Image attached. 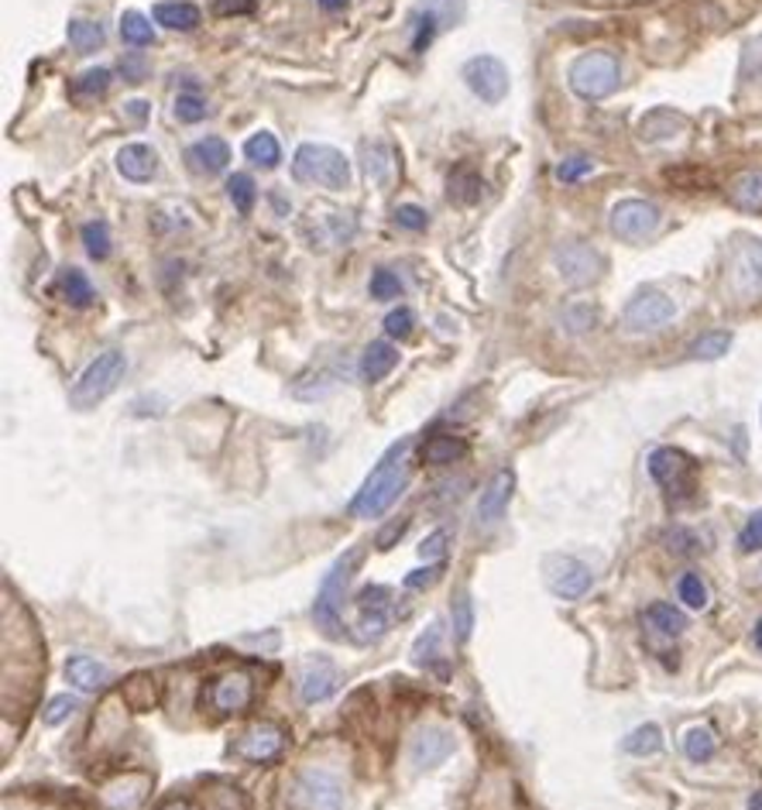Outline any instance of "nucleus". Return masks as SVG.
I'll use <instances>...</instances> for the list:
<instances>
[{
	"label": "nucleus",
	"instance_id": "8",
	"mask_svg": "<svg viewBox=\"0 0 762 810\" xmlns=\"http://www.w3.org/2000/svg\"><path fill=\"white\" fill-rule=\"evenodd\" d=\"M728 285L735 300H762V240L759 237H742L735 244L731 261H728Z\"/></svg>",
	"mask_w": 762,
	"mask_h": 810
},
{
	"label": "nucleus",
	"instance_id": "21",
	"mask_svg": "<svg viewBox=\"0 0 762 810\" xmlns=\"http://www.w3.org/2000/svg\"><path fill=\"white\" fill-rule=\"evenodd\" d=\"M251 694H255V683H251V677L248 673H227V677H220L216 683H213V707L216 711H224V715H231V711H244L251 704Z\"/></svg>",
	"mask_w": 762,
	"mask_h": 810
},
{
	"label": "nucleus",
	"instance_id": "3",
	"mask_svg": "<svg viewBox=\"0 0 762 810\" xmlns=\"http://www.w3.org/2000/svg\"><path fill=\"white\" fill-rule=\"evenodd\" d=\"M361 556H364L361 547H354V550L343 553V556L333 563V567H330V574L324 577V584H319V591H316L313 619H316L319 629H324V632L330 635V639H343V635H348V625H343V619H340V604H343V591H348L351 577H354L357 567H361Z\"/></svg>",
	"mask_w": 762,
	"mask_h": 810
},
{
	"label": "nucleus",
	"instance_id": "24",
	"mask_svg": "<svg viewBox=\"0 0 762 810\" xmlns=\"http://www.w3.org/2000/svg\"><path fill=\"white\" fill-rule=\"evenodd\" d=\"M152 17L168 32H192V28H200V21H203L200 8L189 4V0H162V4L152 8Z\"/></svg>",
	"mask_w": 762,
	"mask_h": 810
},
{
	"label": "nucleus",
	"instance_id": "1",
	"mask_svg": "<svg viewBox=\"0 0 762 810\" xmlns=\"http://www.w3.org/2000/svg\"><path fill=\"white\" fill-rule=\"evenodd\" d=\"M409 447H412V439L406 436L385 450V457L375 463V471L364 478L361 491L354 495L351 515H357V519H378V515H385L391 505L399 502V495L406 491V481H409V471H406Z\"/></svg>",
	"mask_w": 762,
	"mask_h": 810
},
{
	"label": "nucleus",
	"instance_id": "46",
	"mask_svg": "<svg viewBox=\"0 0 762 810\" xmlns=\"http://www.w3.org/2000/svg\"><path fill=\"white\" fill-rule=\"evenodd\" d=\"M367 289H372L375 300H396L402 296V282L396 272H388V268H378V272L372 275V282H367Z\"/></svg>",
	"mask_w": 762,
	"mask_h": 810
},
{
	"label": "nucleus",
	"instance_id": "43",
	"mask_svg": "<svg viewBox=\"0 0 762 810\" xmlns=\"http://www.w3.org/2000/svg\"><path fill=\"white\" fill-rule=\"evenodd\" d=\"M375 149V159H372V152L364 149V176L372 179V183H388V168H391V155H388V149L385 144H372Z\"/></svg>",
	"mask_w": 762,
	"mask_h": 810
},
{
	"label": "nucleus",
	"instance_id": "2",
	"mask_svg": "<svg viewBox=\"0 0 762 810\" xmlns=\"http://www.w3.org/2000/svg\"><path fill=\"white\" fill-rule=\"evenodd\" d=\"M351 159L343 155L333 144H316V141H306L296 149V159H292V179L303 183V186H319V189H330V192H340L351 186Z\"/></svg>",
	"mask_w": 762,
	"mask_h": 810
},
{
	"label": "nucleus",
	"instance_id": "55",
	"mask_svg": "<svg viewBox=\"0 0 762 810\" xmlns=\"http://www.w3.org/2000/svg\"><path fill=\"white\" fill-rule=\"evenodd\" d=\"M251 11H255V0H216V4H213V14H216V17L251 14Z\"/></svg>",
	"mask_w": 762,
	"mask_h": 810
},
{
	"label": "nucleus",
	"instance_id": "50",
	"mask_svg": "<svg viewBox=\"0 0 762 810\" xmlns=\"http://www.w3.org/2000/svg\"><path fill=\"white\" fill-rule=\"evenodd\" d=\"M454 625H457V639L464 643L467 635H471V625H474V601H471V595H460L454 601Z\"/></svg>",
	"mask_w": 762,
	"mask_h": 810
},
{
	"label": "nucleus",
	"instance_id": "60",
	"mask_svg": "<svg viewBox=\"0 0 762 810\" xmlns=\"http://www.w3.org/2000/svg\"><path fill=\"white\" fill-rule=\"evenodd\" d=\"M144 114H149V104H144V101H131V117H144Z\"/></svg>",
	"mask_w": 762,
	"mask_h": 810
},
{
	"label": "nucleus",
	"instance_id": "35",
	"mask_svg": "<svg viewBox=\"0 0 762 810\" xmlns=\"http://www.w3.org/2000/svg\"><path fill=\"white\" fill-rule=\"evenodd\" d=\"M412 52H426V48H430V42H433V35L439 32V28H444V21H439L426 4H420V8H415L412 11Z\"/></svg>",
	"mask_w": 762,
	"mask_h": 810
},
{
	"label": "nucleus",
	"instance_id": "59",
	"mask_svg": "<svg viewBox=\"0 0 762 810\" xmlns=\"http://www.w3.org/2000/svg\"><path fill=\"white\" fill-rule=\"evenodd\" d=\"M159 810H192V803H189V800H168V803H162Z\"/></svg>",
	"mask_w": 762,
	"mask_h": 810
},
{
	"label": "nucleus",
	"instance_id": "10",
	"mask_svg": "<svg viewBox=\"0 0 762 810\" xmlns=\"http://www.w3.org/2000/svg\"><path fill=\"white\" fill-rule=\"evenodd\" d=\"M460 77L467 83V90H471L481 104H502L508 90H512V80H508V66L495 56H474L467 59Z\"/></svg>",
	"mask_w": 762,
	"mask_h": 810
},
{
	"label": "nucleus",
	"instance_id": "31",
	"mask_svg": "<svg viewBox=\"0 0 762 810\" xmlns=\"http://www.w3.org/2000/svg\"><path fill=\"white\" fill-rule=\"evenodd\" d=\"M484 196V179L474 168H457L450 176V200L460 207H474Z\"/></svg>",
	"mask_w": 762,
	"mask_h": 810
},
{
	"label": "nucleus",
	"instance_id": "38",
	"mask_svg": "<svg viewBox=\"0 0 762 810\" xmlns=\"http://www.w3.org/2000/svg\"><path fill=\"white\" fill-rule=\"evenodd\" d=\"M227 196L237 213H251L255 210V200H258V189H255V179L248 172H234L227 179Z\"/></svg>",
	"mask_w": 762,
	"mask_h": 810
},
{
	"label": "nucleus",
	"instance_id": "11",
	"mask_svg": "<svg viewBox=\"0 0 762 810\" xmlns=\"http://www.w3.org/2000/svg\"><path fill=\"white\" fill-rule=\"evenodd\" d=\"M543 577H547V587H550V591H553L560 601H577V598H584V595L595 587L591 567H587V563L577 560V556H563V553L547 556V563H543Z\"/></svg>",
	"mask_w": 762,
	"mask_h": 810
},
{
	"label": "nucleus",
	"instance_id": "27",
	"mask_svg": "<svg viewBox=\"0 0 762 810\" xmlns=\"http://www.w3.org/2000/svg\"><path fill=\"white\" fill-rule=\"evenodd\" d=\"M439 643H444V625L439 622H433L420 639H415V646H412V662L415 667H426V670H436L439 677H447V670L439 667Z\"/></svg>",
	"mask_w": 762,
	"mask_h": 810
},
{
	"label": "nucleus",
	"instance_id": "13",
	"mask_svg": "<svg viewBox=\"0 0 762 810\" xmlns=\"http://www.w3.org/2000/svg\"><path fill=\"white\" fill-rule=\"evenodd\" d=\"M357 604V639L361 643H375L391 629V591L382 584L364 587V591L354 598Z\"/></svg>",
	"mask_w": 762,
	"mask_h": 810
},
{
	"label": "nucleus",
	"instance_id": "30",
	"mask_svg": "<svg viewBox=\"0 0 762 810\" xmlns=\"http://www.w3.org/2000/svg\"><path fill=\"white\" fill-rule=\"evenodd\" d=\"M680 749H683L687 759H691V763H707V759L715 755V749H718V739H715V731H711V728L694 725V728L683 731Z\"/></svg>",
	"mask_w": 762,
	"mask_h": 810
},
{
	"label": "nucleus",
	"instance_id": "58",
	"mask_svg": "<svg viewBox=\"0 0 762 810\" xmlns=\"http://www.w3.org/2000/svg\"><path fill=\"white\" fill-rule=\"evenodd\" d=\"M316 4L324 8V11H330V14H337V11H348L351 0H316Z\"/></svg>",
	"mask_w": 762,
	"mask_h": 810
},
{
	"label": "nucleus",
	"instance_id": "57",
	"mask_svg": "<svg viewBox=\"0 0 762 810\" xmlns=\"http://www.w3.org/2000/svg\"><path fill=\"white\" fill-rule=\"evenodd\" d=\"M406 526H409V519H402V523H391L388 529H382V532H378V550H391V547H396V539L406 532Z\"/></svg>",
	"mask_w": 762,
	"mask_h": 810
},
{
	"label": "nucleus",
	"instance_id": "33",
	"mask_svg": "<svg viewBox=\"0 0 762 810\" xmlns=\"http://www.w3.org/2000/svg\"><path fill=\"white\" fill-rule=\"evenodd\" d=\"M244 155H248L255 165L261 168H276L279 159H282V149H279V138L272 131H258L251 134L248 141H244Z\"/></svg>",
	"mask_w": 762,
	"mask_h": 810
},
{
	"label": "nucleus",
	"instance_id": "9",
	"mask_svg": "<svg viewBox=\"0 0 762 810\" xmlns=\"http://www.w3.org/2000/svg\"><path fill=\"white\" fill-rule=\"evenodd\" d=\"M659 224H663V213H659V207L656 203H649V200H619L611 207V216H608V227H611V234L619 237V240H629V244H638V240H646V237H653L656 231H659Z\"/></svg>",
	"mask_w": 762,
	"mask_h": 810
},
{
	"label": "nucleus",
	"instance_id": "14",
	"mask_svg": "<svg viewBox=\"0 0 762 810\" xmlns=\"http://www.w3.org/2000/svg\"><path fill=\"white\" fill-rule=\"evenodd\" d=\"M454 731L447 725H423L409 742V763L415 770H436L454 752Z\"/></svg>",
	"mask_w": 762,
	"mask_h": 810
},
{
	"label": "nucleus",
	"instance_id": "39",
	"mask_svg": "<svg viewBox=\"0 0 762 810\" xmlns=\"http://www.w3.org/2000/svg\"><path fill=\"white\" fill-rule=\"evenodd\" d=\"M731 348V333L728 330H715V333H704L691 343V357L694 361H718L725 357Z\"/></svg>",
	"mask_w": 762,
	"mask_h": 810
},
{
	"label": "nucleus",
	"instance_id": "19",
	"mask_svg": "<svg viewBox=\"0 0 762 810\" xmlns=\"http://www.w3.org/2000/svg\"><path fill=\"white\" fill-rule=\"evenodd\" d=\"M186 165L196 172V176H216V172H224L231 165V144L216 134L192 141L186 149Z\"/></svg>",
	"mask_w": 762,
	"mask_h": 810
},
{
	"label": "nucleus",
	"instance_id": "52",
	"mask_svg": "<svg viewBox=\"0 0 762 810\" xmlns=\"http://www.w3.org/2000/svg\"><path fill=\"white\" fill-rule=\"evenodd\" d=\"M423 4H426L439 21H444V28H447V24H457V21L467 14V4H464V0H423Z\"/></svg>",
	"mask_w": 762,
	"mask_h": 810
},
{
	"label": "nucleus",
	"instance_id": "42",
	"mask_svg": "<svg viewBox=\"0 0 762 810\" xmlns=\"http://www.w3.org/2000/svg\"><path fill=\"white\" fill-rule=\"evenodd\" d=\"M677 598H680L687 608L701 611V608H707V587H704V580H701L697 574L687 571V574L677 580Z\"/></svg>",
	"mask_w": 762,
	"mask_h": 810
},
{
	"label": "nucleus",
	"instance_id": "23",
	"mask_svg": "<svg viewBox=\"0 0 762 810\" xmlns=\"http://www.w3.org/2000/svg\"><path fill=\"white\" fill-rule=\"evenodd\" d=\"M399 364V348L388 340H372L364 348L361 361H357V372L364 381H382L385 375H391V367Z\"/></svg>",
	"mask_w": 762,
	"mask_h": 810
},
{
	"label": "nucleus",
	"instance_id": "5",
	"mask_svg": "<svg viewBox=\"0 0 762 810\" xmlns=\"http://www.w3.org/2000/svg\"><path fill=\"white\" fill-rule=\"evenodd\" d=\"M622 83V66L611 52H584L567 69V86L581 101H605Z\"/></svg>",
	"mask_w": 762,
	"mask_h": 810
},
{
	"label": "nucleus",
	"instance_id": "18",
	"mask_svg": "<svg viewBox=\"0 0 762 810\" xmlns=\"http://www.w3.org/2000/svg\"><path fill=\"white\" fill-rule=\"evenodd\" d=\"M515 495V471L512 468H502L495 478H491L484 488H481V498H478V519L484 526L499 523L502 515L508 512V502Z\"/></svg>",
	"mask_w": 762,
	"mask_h": 810
},
{
	"label": "nucleus",
	"instance_id": "32",
	"mask_svg": "<svg viewBox=\"0 0 762 810\" xmlns=\"http://www.w3.org/2000/svg\"><path fill=\"white\" fill-rule=\"evenodd\" d=\"M467 454V444L460 436H450V433H436L423 444V460L430 463H454Z\"/></svg>",
	"mask_w": 762,
	"mask_h": 810
},
{
	"label": "nucleus",
	"instance_id": "61",
	"mask_svg": "<svg viewBox=\"0 0 762 810\" xmlns=\"http://www.w3.org/2000/svg\"><path fill=\"white\" fill-rule=\"evenodd\" d=\"M752 639H755V649L762 653V619L755 622V632H752Z\"/></svg>",
	"mask_w": 762,
	"mask_h": 810
},
{
	"label": "nucleus",
	"instance_id": "41",
	"mask_svg": "<svg viewBox=\"0 0 762 810\" xmlns=\"http://www.w3.org/2000/svg\"><path fill=\"white\" fill-rule=\"evenodd\" d=\"M107 86H110V69H86L83 77L72 83V96H77V101H90V96L107 93Z\"/></svg>",
	"mask_w": 762,
	"mask_h": 810
},
{
	"label": "nucleus",
	"instance_id": "37",
	"mask_svg": "<svg viewBox=\"0 0 762 810\" xmlns=\"http://www.w3.org/2000/svg\"><path fill=\"white\" fill-rule=\"evenodd\" d=\"M83 248L93 261H104L110 258V227L104 224V220H90V224H83Z\"/></svg>",
	"mask_w": 762,
	"mask_h": 810
},
{
	"label": "nucleus",
	"instance_id": "48",
	"mask_svg": "<svg viewBox=\"0 0 762 810\" xmlns=\"http://www.w3.org/2000/svg\"><path fill=\"white\" fill-rule=\"evenodd\" d=\"M591 168H595V162L587 159V155H571V159H563V162L556 165V179H560V183H577V179H584Z\"/></svg>",
	"mask_w": 762,
	"mask_h": 810
},
{
	"label": "nucleus",
	"instance_id": "47",
	"mask_svg": "<svg viewBox=\"0 0 762 810\" xmlns=\"http://www.w3.org/2000/svg\"><path fill=\"white\" fill-rule=\"evenodd\" d=\"M412 330H415V313H412L409 306H399V309H391V313L385 316V333H388V337L406 340Z\"/></svg>",
	"mask_w": 762,
	"mask_h": 810
},
{
	"label": "nucleus",
	"instance_id": "45",
	"mask_svg": "<svg viewBox=\"0 0 762 810\" xmlns=\"http://www.w3.org/2000/svg\"><path fill=\"white\" fill-rule=\"evenodd\" d=\"M77 707H80L77 697L59 694V697L48 701V707L42 711V721H45V725H62V721H69L72 715H77Z\"/></svg>",
	"mask_w": 762,
	"mask_h": 810
},
{
	"label": "nucleus",
	"instance_id": "15",
	"mask_svg": "<svg viewBox=\"0 0 762 810\" xmlns=\"http://www.w3.org/2000/svg\"><path fill=\"white\" fill-rule=\"evenodd\" d=\"M296 800L306 810H340L343 803L340 779L327 770H303L296 779Z\"/></svg>",
	"mask_w": 762,
	"mask_h": 810
},
{
	"label": "nucleus",
	"instance_id": "16",
	"mask_svg": "<svg viewBox=\"0 0 762 810\" xmlns=\"http://www.w3.org/2000/svg\"><path fill=\"white\" fill-rule=\"evenodd\" d=\"M282 749H285V731L276 725H251L234 746V752L251 759V763H272L276 755H282Z\"/></svg>",
	"mask_w": 762,
	"mask_h": 810
},
{
	"label": "nucleus",
	"instance_id": "25",
	"mask_svg": "<svg viewBox=\"0 0 762 810\" xmlns=\"http://www.w3.org/2000/svg\"><path fill=\"white\" fill-rule=\"evenodd\" d=\"M728 200L742 213H762V168H749L728 186Z\"/></svg>",
	"mask_w": 762,
	"mask_h": 810
},
{
	"label": "nucleus",
	"instance_id": "44",
	"mask_svg": "<svg viewBox=\"0 0 762 810\" xmlns=\"http://www.w3.org/2000/svg\"><path fill=\"white\" fill-rule=\"evenodd\" d=\"M207 114H210V107H207V101L200 93H179L176 117L183 120V125H196V120H203Z\"/></svg>",
	"mask_w": 762,
	"mask_h": 810
},
{
	"label": "nucleus",
	"instance_id": "53",
	"mask_svg": "<svg viewBox=\"0 0 762 810\" xmlns=\"http://www.w3.org/2000/svg\"><path fill=\"white\" fill-rule=\"evenodd\" d=\"M396 224H399V227H406V231H423V227L430 224V216H426V210H423V207L406 203V207H399V210H396Z\"/></svg>",
	"mask_w": 762,
	"mask_h": 810
},
{
	"label": "nucleus",
	"instance_id": "29",
	"mask_svg": "<svg viewBox=\"0 0 762 810\" xmlns=\"http://www.w3.org/2000/svg\"><path fill=\"white\" fill-rule=\"evenodd\" d=\"M59 289H62V296L69 300V306H77V309H86L90 303H93V285H90V279H86V272L83 268H62V275H59Z\"/></svg>",
	"mask_w": 762,
	"mask_h": 810
},
{
	"label": "nucleus",
	"instance_id": "7",
	"mask_svg": "<svg viewBox=\"0 0 762 810\" xmlns=\"http://www.w3.org/2000/svg\"><path fill=\"white\" fill-rule=\"evenodd\" d=\"M553 265H556V275L574 289H587V285L601 282V275H605V255L584 240L556 244Z\"/></svg>",
	"mask_w": 762,
	"mask_h": 810
},
{
	"label": "nucleus",
	"instance_id": "56",
	"mask_svg": "<svg viewBox=\"0 0 762 810\" xmlns=\"http://www.w3.org/2000/svg\"><path fill=\"white\" fill-rule=\"evenodd\" d=\"M120 72L128 77V83H141L144 77H149V66H144V59H138V56H125L120 59Z\"/></svg>",
	"mask_w": 762,
	"mask_h": 810
},
{
	"label": "nucleus",
	"instance_id": "6",
	"mask_svg": "<svg viewBox=\"0 0 762 810\" xmlns=\"http://www.w3.org/2000/svg\"><path fill=\"white\" fill-rule=\"evenodd\" d=\"M677 316V303L663 289H643L622 309V330L632 337H646L663 327H670Z\"/></svg>",
	"mask_w": 762,
	"mask_h": 810
},
{
	"label": "nucleus",
	"instance_id": "34",
	"mask_svg": "<svg viewBox=\"0 0 762 810\" xmlns=\"http://www.w3.org/2000/svg\"><path fill=\"white\" fill-rule=\"evenodd\" d=\"M659 749H663V731L653 721L632 728L622 739V752H629V755H656Z\"/></svg>",
	"mask_w": 762,
	"mask_h": 810
},
{
	"label": "nucleus",
	"instance_id": "20",
	"mask_svg": "<svg viewBox=\"0 0 762 810\" xmlns=\"http://www.w3.org/2000/svg\"><path fill=\"white\" fill-rule=\"evenodd\" d=\"M117 172L131 183H149L159 172V152L152 144H141V141L125 144V149L117 152Z\"/></svg>",
	"mask_w": 762,
	"mask_h": 810
},
{
	"label": "nucleus",
	"instance_id": "17",
	"mask_svg": "<svg viewBox=\"0 0 762 810\" xmlns=\"http://www.w3.org/2000/svg\"><path fill=\"white\" fill-rule=\"evenodd\" d=\"M340 691V670L330 659H309L300 673V697L306 704H319Z\"/></svg>",
	"mask_w": 762,
	"mask_h": 810
},
{
	"label": "nucleus",
	"instance_id": "26",
	"mask_svg": "<svg viewBox=\"0 0 762 810\" xmlns=\"http://www.w3.org/2000/svg\"><path fill=\"white\" fill-rule=\"evenodd\" d=\"M643 622H646L656 635H663V639H677V635L687 632V615H683L680 608L667 604V601L649 604V608H646V615H643Z\"/></svg>",
	"mask_w": 762,
	"mask_h": 810
},
{
	"label": "nucleus",
	"instance_id": "28",
	"mask_svg": "<svg viewBox=\"0 0 762 810\" xmlns=\"http://www.w3.org/2000/svg\"><path fill=\"white\" fill-rule=\"evenodd\" d=\"M66 38H69V45L77 48V52H96L104 42H107V32L101 28L96 21H86V17H72L69 24H66Z\"/></svg>",
	"mask_w": 762,
	"mask_h": 810
},
{
	"label": "nucleus",
	"instance_id": "51",
	"mask_svg": "<svg viewBox=\"0 0 762 810\" xmlns=\"http://www.w3.org/2000/svg\"><path fill=\"white\" fill-rule=\"evenodd\" d=\"M739 550H742V553L762 550V508L752 512V515H749V523L742 526V532H739Z\"/></svg>",
	"mask_w": 762,
	"mask_h": 810
},
{
	"label": "nucleus",
	"instance_id": "36",
	"mask_svg": "<svg viewBox=\"0 0 762 810\" xmlns=\"http://www.w3.org/2000/svg\"><path fill=\"white\" fill-rule=\"evenodd\" d=\"M120 38H125L128 45H134V48H141V45L155 42V28H152V21L144 14L125 11V14H120Z\"/></svg>",
	"mask_w": 762,
	"mask_h": 810
},
{
	"label": "nucleus",
	"instance_id": "40",
	"mask_svg": "<svg viewBox=\"0 0 762 810\" xmlns=\"http://www.w3.org/2000/svg\"><path fill=\"white\" fill-rule=\"evenodd\" d=\"M598 306H591V303H577V306H567L563 309V330L567 333H587V330H595L598 327Z\"/></svg>",
	"mask_w": 762,
	"mask_h": 810
},
{
	"label": "nucleus",
	"instance_id": "22",
	"mask_svg": "<svg viewBox=\"0 0 762 810\" xmlns=\"http://www.w3.org/2000/svg\"><path fill=\"white\" fill-rule=\"evenodd\" d=\"M66 680L77 686V691H83V694H96V691H104V686H107L110 670L104 667L101 659L80 653V656H69L66 659Z\"/></svg>",
	"mask_w": 762,
	"mask_h": 810
},
{
	"label": "nucleus",
	"instance_id": "4",
	"mask_svg": "<svg viewBox=\"0 0 762 810\" xmlns=\"http://www.w3.org/2000/svg\"><path fill=\"white\" fill-rule=\"evenodd\" d=\"M125 372H128V357L120 354V351H104V354H96L86 367H83V375L72 381V388H69V406H77V409H93V406H101L110 391L120 385V378H125Z\"/></svg>",
	"mask_w": 762,
	"mask_h": 810
},
{
	"label": "nucleus",
	"instance_id": "54",
	"mask_svg": "<svg viewBox=\"0 0 762 810\" xmlns=\"http://www.w3.org/2000/svg\"><path fill=\"white\" fill-rule=\"evenodd\" d=\"M439 577H444V563H430V567L423 571H412L406 577V587H412V591H420V587H433Z\"/></svg>",
	"mask_w": 762,
	"mask_h": 810
},
{
	"label": "nucleus",
	"instance_id": "49",
	"mask_svg": "<svg viewBox=\"0 0 762 810\" xmlns=\"http://www.w3.org/2000/svg\"><path fill=\"white\" fill-rule=\"evenodd\" d=\"M447 539H450L447 529H433V532L423 539L420 556H423L426 563H444V560H447Z\"/></svg>",
	"mask_w": 762,
	"mask_h": 810
},
{
	"label": "nucleus",
	"instance_id": "12",
	"mask_svg": "<svg viewBox=\"0 0 762 810\" xmlns=\"http://www.w3.org/2000/svg\"><path fill=\"white\" fill-rule=\"evenodd\" d=\"M697 463L691 454H683L677 447H656L649 454V478L667 491V495H687L694 488Z\"/></svg>",
	"mask_w": 762,
	"mask_h": 810
}]
</instances>
